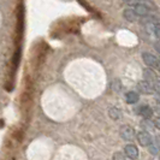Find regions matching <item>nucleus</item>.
Returning a JSON list of instances; mask_svg holds the SVG:
<instances>
[{
    "label": "nucleus",
    "mask_w": 160,
    "mask_h": 160,
    "mask_svg": "<svg viewBox=\"0 0 160 160\" xmlns=\"http://www.w3.org/2000/svg\"><path fill=\"white\" fill-rule=\"evenodd\" d=\"M157 69H159V71H160V60H159V64H158V66H157Z\"/></svg>",
    "instance_id": "nucleus-20"
},
{
    "label": "nucleus",
    "mask_w": 160,
    "mask_h": 160,
    "mask_svg": "<svg viewBox=\"0 0 160 160\" xmlns=\"http://www.w3.org/2000/svg\"><path fill=\"white\" fill-rule=\"evenodd\" d=\"M112 88L114 89V92H120L122 90V83L119 81H114L112 83Z\"/></svg>",
    "instance_id": "nucleus-15"
},
{
    "label": "nucleus",
    "mask_w": 160,
    "mask_h": 160,
    "mask_svg": "<svg viewBox=\"0 0 160 160\" xmlns=\"http://www.w3.org/2000/svg\"><path fill=\"white\" fill-rule=\"evenodd\" d=\"M137 90L141 93V94H153L154 93V89H153V84L147 82V81H141L137 83Z\"/></svg>",
    "instance_id": "nucleus-5"
},
{
    "label": "nucleus",
    "mask_w": 160,
    "mask_h": 160,
    "mask_svg": "<svg viewBox=\"0 0 160 160\" xmlns=\"http://www.w3.org/2000/svg\"><path fill=\"white\" fill-rule=\"evenodd\" d=\"M153 34L155 35V38L160 40V24H154L153 27Z\"/></svg>",
    "instance_id": "nucleus-14"
},
{
    "label": "nucleus",
    "mask_w": 160,
    "mask_h": 160,
    "mask_svg": "<svg viewBox=\"0 0 160 160\" xmlns=\"http://www.w3.org/2000/svg\"><path fill=\"white\" fill-rule=\"evenodd\" d=\"M136 138H137V142L140 143V146H142V147H149L153 143L152 135L148 131H140L136 135Z\"/></svg>",
    "instance_id": "nucleus-1"
},
{
    "label": "nucleus",
    "mask_w": 160,
    "mask_h": 160,
    "mask_svg": "<svg viewBox=\"0 0 160 160\" xmlns=\"http://www.w3.org/2000/svg\"><path fill=\"white\" fill-rule=\"evenodd\" d=\"M138 113L143 117V119H149V118H152L154 111H153V108L151 107V106L144 105V106H142V107H140V112Z\"/></svg>",
    "instance_id": "nucleus-6"
},
{
    "label": "nucleus",
    "mask_w": 160,
    "mask_h": 160,
    "mask_svg": "<svg viewBox=\"0 0 160 160\" xmlns=\"http://www.w3.org/2000/svg\"><path fill=\"white\" fill-rule=\"evenodd\" d=\"M142 60L144 62V64L147 65L148 68H157L159 64V59L157 57L152 54V53H148V52H143L142 53Z\"/></svg>",
    "instance_id": "nucleus-2"
},
{
    "label": "nucleus",
    "mask_w": 160,
    "mask_h": 160,
    "mask_svg": "<svg viewBox=\"0 0 160 160\" xmlns=\"http://www.w3.org/2000/svg\"><path fill=\"white\" fill-rule=\"evenodd\" d=\"M138 99H140V96H138L136 92H128L125 94V101L128 104H136L138 101Z\"/></svg>",
    "instance_id": "nucleus-10"
},
{
    "label": "nucleus",
    "mask_w": 160,
    "mask_h": 160,
    "mask_svg": "<svg viewBox=\"0 0 160 160\" xmlns=\"http://www.w3.org/2000/svg\"><path fill=\"white\" fill-rule=\"evenodd\" d=\"M123 16L128 22H135L137 19V15L135 13V11L132 8H125L124 12H123Z\"/></svg>",
    "instance_id": "nucleus-9"
},
{
    "label": "nucleus",
    "mask_w": 160,
    "mask_h": 160,
    "mask_svg": "<svg viewBox=\"0 0 160 160\" xmlns=\"http://www.w3.org/2000/svg\"><path fill=\"white\" fill-rule=\"evenodd\" d=\"M155 112L158 113V116H159V118H160V104L157 105V107H155Z\"/></svg>",
    "instance_id": "nucleus-19"
},
{
    "label": "nucleus",
    "mask_w": 160,
    "mask_h": 160,
    "mask_svg": "<svg viewBox=\"0 0 160 160\" xmlns=\"http://www.w3.org/2000/svg\"><path fill=\"white\" fill-rule=\"evenodd\" d=\"M120 136L123 137L125 141H131V140H134V137L136 136V134H135V130L132 127H130V125H123L122 128H120Z\"/></svg>",
    "instance_id": "nucleus-3"
},
{
    "label": "nucleus",
    "mask_w": 160,
    "mask_h": 160,
    "mask_svg": "<svg viewBox=\"0 0 160 160\" xmlns=\"http://www.w3.org/2000/svg\"><path fill=\"white\" fill-rule=\"evenodd\" d=\"M153 123H154V127H155V128H158L160 130V118H159V117H158L157 119L154 120Z\"/></svg>",
    "instance_id": "nucleus-18"
},
{
    "label": "nucleus",
    "mask_w": 160,
    "mask_h": 160,
    "mask_svg": "<svg viewBox=\"0 0 160 160\" xmlns=\"http://www.w3.org/2000/svg\"><path fill=\"white\" fill-rule=\"evenodd\" d=\"M108 116H110L113 120H118L120 117H122V112H120L117 107H111V108L108 110Z\"/></svg>",
    "instance_id": "nucleus-11"
},
{
    "label": "nucleus",
    "mask_w": 160,
    "mask_h": 160,
    "mask_svg": "<svg viewBox=\"0 0 160 160\" xmlns=\"http://www.w3.org/2000/svg\"><path fill=\"white\" fill-rule=\"evenodd\" d=\"M124 155L130 160H137L138 159V149H137V147L132 143L127 144L125 148H124Z\"/></svg>",
    "instance_id": "nucleus-4"
},
{
    "label": "nucleus",
    "mask_w": 160,
    "mask_h": 160,
    "mask_svg": "<svg viewBox=\"0 0 160 160\" xmlns=\"http://www.w3.org/2000/svg\"><path fill=\"white\" fill-rule=\"evenodd\" d=\"M141 128L143 129V131H147V130L151 131V130H153L155 127H154V123L151 122L149 119H143L141 122Z\"/></svg>",
    "instance_id": "nucleus-12"
},
{
    "label": "nucleus",
    "mask_w": 160,
    "mask_h": 160,
    "mask_svg": "<svg viewBox=\"0 0 160 160\" xmlns=\"http://www.w3.org/2000/svg\"><path fill=\"white\" fill-rule=\"evenodd\" d=\"M159 104H160V98H159Z\"/></svg>",
    "instance_id": "nucleus-21"
},
{
    "label": "nucleus",
    "mask_w": 160,
    "mask_h": 160,
    "mask_svg": "<svg viewBox=\"0 0 160 160\" xmlns=\"http://www.w3.org/2000/svg\"><path fill=\"white\" fill-rule=\"evenodd\" d=\"M132 10L135 11V13H136L137 16H140V17H146V16H148V13H149L148 8L142 5V4H136L135 8H132Z\"/></svg>",
    "instance_id": "nucleus-7"
},
{
    "label": "nucleus",
    "mask_w": 160,
    "mask_h": 160,
    "mask_svg": "<svg viewBox=\"0 0 160 160\" xmlns=\"http://www.w3.org/2000/svg\"><path fill=\"white\" fill-rule=\"evenodd\" d=\"M153 89H154V92H157L160 95V82H155V84L153 86Z\"/></svg>",
    "instance_id": "nucleus-16"
},
{
    "label": "nucleus",
    "mask_w": 160,
    "mask_h": 160,
    "mask_svg": "<svg viewBox=\"0 0 160 160\" xmlns=\"http://www.w3.org/2000/svg\"><path fill=\"white\" fill-rule=\"evenodd\" d=\"M112 160H127V157L124 155V153L122 152H116L113 154Z\"/></svg>",
    "instance_id": "nucleus-13"
},
{
    "label": "nucleus",
    "mask_w": 160,
    "mask_h": 160,
    "mask_svg": "<svg viewBox=\"0 0 160 160\" xmlns=\"http://www.w3.org/2000/svg\"><path fill=\"white\" fill-rule=\"evenodd\" d=\"M124 1H127V0H124Z\"/></svg>",
    "instance_id": "nucleus-22"
},
{
    "label": "nucleus",
    "mask_w": 160,
    "mask_h": 160,
    "mask_svg": "<svg viewBox=\"0 0 160 160\" xmlns=\"http://www.w3.org/2000/svg\"><path fill=\"white\" fill-rule=\"evenodd\" d=\"M154 48H155V51L159 53V56H160V41H157V42L154 43Z\"/></svg>",
    "instance_id": "nucleus-17"
},
{
    "label": "nucleus",
    "mask_w": 160,
    "mask_h": 160,
    "mask_svg": "<svg viewBox=\"0 0 160 160\" xmlns=\"http://www.w3.org/2000/svg\"><path fill=\"white\" fill-rule=\"evenodd\" d=\"M143 78L144 81L152 83V82H155L157 81V73L153 71L151 68H147L143 70Z\"/></svg>",
    "instance_id": "nucleus-8"
}]
</instances>
